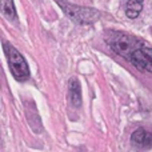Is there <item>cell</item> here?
<instances>
[{
  "label": "cell",
  "instance_id": "1",
  "mask_svg": "<svg viewBox=\"0 0 152 152\" xmlns=\"http://www.w3.org/2000/svg\"><path fill=\"white\" fill-rule=\"evenodd\" d=\"M107 43L112 48L113 52L123 56L127 60H129L135 51L139 50L144 44L136 37L131 36V35L121 34V32H110L107 37Z\"/></svg>",
  "mask_w": 152,
  "mask_h": 152
},
{
  "label": "cell",
  "instance_id": "2",
  "mask_svg": "<svg viewBox=\"0 0 152 152\" xmlns=\"http://www.w3.org/2000/svg\"><path fill=\"white\" fill-rule=\"evenodd\" d=\"M3 48H4L5 56H7L8 64H10V69L12 72L13 77L19 81H24L29 77V68L27 61L24 60V58L20 55L18 50L15 47H12L8 43H4L3 44Z\"/></svg>",
  "mask_w": 152,
  "mask_h": 152
},
{
  "label": "cell",
  "instance_id": "3",
  "mask_svg": "<svg viewBox=\"0 0 152 152\" xmlns=\"http://www.w3.org/2000/svg\"><path fill=\"white\" fill-rule=\"evenodd\" d=\"M58 4L63 8L66 15L72 21H75L77 24H92L95 20L99 19V12L96 10H94V8L74 5L64 1V0H58Z\"/></svg>",
  "mask_w": 152,
  "mask_h": 152
},
{
  "label": "cell",
  "instance_id": "4",
  "mask_svg": "<svg viewBox=\"0 0 152 152\" xmlns=\"http://www.w3.org/2000/svg\"><path fill=\"white\" fill-rule=\"evenodd\" d=\"M129 61L142 71L152 72V48L143 44L139 50H136L134 52Z\"/></svg>",
  "mask_w": 152,
  "mask_h": 152
},
{
  "label": "cell",
  "instance_id": "5",
  "mask_svg": "<svg viewBox=\"0 0 152 152\" xmlns=\"http://www.w3.org/2000/svg\"><path fill=\"white\" fill-rule=\"evenodd\" d=\"M131 140L139 148H150L152 145V134L144 128H139L132 134Z\"/></svg>",
  "mask_w": 152,
  "mask_h": 152
},
{
  "label": "cell",
  "instance_id": "6",
  "mask_svg": "<svg viewBox=\"0 0 152 152\" xmlns=\"http://www.w3.org/2000/svg\"><path fill=\"white\" fill-rule=\"evenodd\" d=\"M69 100H71V104L74 107H80L81 105V89H80V84L79 80L76 77H72L69 80Z\"/></svg>",
  "mask_w": 152,
  "mask_h": 152
},
{
  "label": "cell",
  "instance_id": "7",
  "mask_svg": "<svg viewBox=\"0 0 152 152\" xmlns=\"http://www.w3.org/2000/svg\"><path fill=\"white\" fill-rule=\"evenodd\" d=\"M143 1L144 0H128L126 8V15L129 19H136L143 10Z\"/></svg>",
  "mask_w": 152,
  "mask_h": 152
},
{
  "label": "cell",
  "instance_id": "8",
  "mask_svg": "<svg viewBox=\"0 0 152 152\" xmlns=\"http://www.w3.org/2000/svg\"><path fill=\"white\" fill-rule=\"evenodd\" d=\"M1 12L10 20H15L16 10H15V5H13L12 0H1Z\"/></svg>",
  "mask_w": 152,
  "mask_h": 152
}]
</instances>
